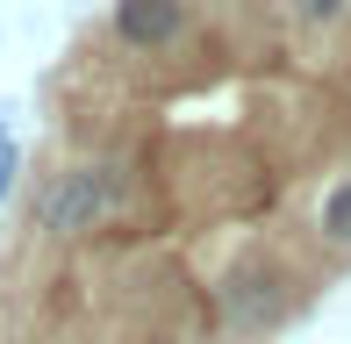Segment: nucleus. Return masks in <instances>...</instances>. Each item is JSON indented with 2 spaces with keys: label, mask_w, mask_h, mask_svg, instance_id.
Masks as SVG:
<instances>
[{
  "label": "nucleus",
  "mask_w": 351,
  "mask_h": 344,
  "mask_svg": "<svg viewBox=\"0 0 351 344\" xmlns=\"http://www.w3.org/2000/svg\"><path fill=\"white\" fill-rule=\"evenodd\" d=\"M280 14H287V29L294 36H337V29L351 22V0H280Z\"/></svg>",
  "instance_id": "4"
},
{
  "label": "nucleus",
  "mask_w": 351,
  "mask_h": 344,
  "mask_svg": "<svg viewBox=\"0 0 351 344\" xmlns=\"http://www.w3.org/2000/svg\"><path fill=\"white\" fill-rule=\"evenodd\" d=\"M215 8H237V0H215Z\"/></svg>",
  "instance_id": "7"
},
{
  "label": "nucleus",
  "mask_w": 351,
  "mask_h": 344,
  "mask_svg": "<svg viewBox=\"0 0 351 344\" xmlns=\"http://www.w3.org/2000/svg\"><path fill=\"white\" fill-rule=\"evenodd\" d=\"M14 172H22V151H14L8 122H0V208H8V194H14Z\"/></svg>",
  "instance_id": "6"
},
{
  "label": "nucleus",
  "mask_w": 351,
  "mask_h": 344,
  "mask_svg": "<svg viewBox=\"0 0 351 344\" xmlns=\"http://www.w3.org/2000/svg\"><path fill=\"white\" fill-rule=\"evenodd\" d=\"M122 201H130V172L115 158H86V165H58L51 180L29 194V230L51 244L65 237H86V230H101L108 215H122Z\"/></svg>",
  "instance_id": "1"
},
{
  "label": "nucleus",
  "mask_w": 351,
  "mask_h": 344,
  "mask_svg": "<svg viewBox=\"0 0 351 344\" xmlns=\"http://www.w3.org/2000/svg\"><path fill=\"white\" fill-rule=\"evenodd\" d=\"M108 29H115L122 51H172L194 29V0H115Z\"/></svg>",
  "instance_id": "3"
},
{
  "label": "nucleus",
  "mask_w": 351,
  "mask_h": 344,
  "mask_svg": "<svg viewBox=\"0 0 351 344\" xmlns=\"http://www.w3.org/2000/svg\"><path fill=\"white\" fill-rule=\"evenodd\" d=\"M287 308H294V273H287L273 251H244V258L222 265V280H215V323L237 344L280 330Z\"/></svg>",
  "instance_id": "2"
},
{
  "label": "nucleus",
  "mask_w": 351,
  "mask_h": 344,
  "mask_svg": "<svg viewBox=\"0 0 351 344\" xmlns=\"http://www.w3.org/2000/svg\"><path fill=\"white\" fill-rule=\"evenodd\" d=\"M315 237H323L330 251H351V172L323 186V201H315Z\"/></svg>",
  "instance_id": "5"
}]
</instances>
